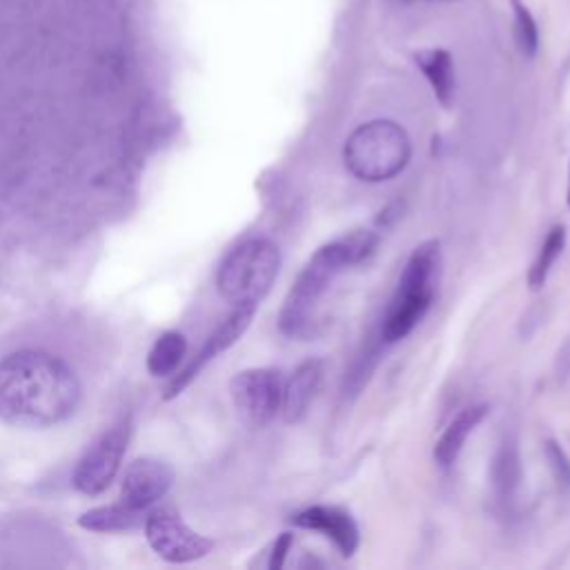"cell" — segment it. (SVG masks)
<instances>
[{"instance_id": "52a82bcc", "label": "cell", "mask_w": 570, "mask_h": 570, "mask_svg": "<svg viewBox=\"0 0 570 570\" xmlns=\"http://www.w3.org/2000/svg\"><path fill=\"white\" fill-rule=\"evenodd\" d=\"M145 534L151 550L169 563H189L203 559L214 541L191 530L176 512L154 510L145 519Z\"/></svg>"}, {"instance_id": "ba28073f", "label": "cell", "mask_w": 570, "mask_h": 570, "mask_svg": "<svg viewBox=\"0 0 570 570\" xmlns=\"http://www.w3.org/2000/svg\"><path fill=\"white\" fill-rule=\"evenodd\" d=\"M127 439H129V430L127 425H118L109 432H105L87 452L85 456L78 461L76 470H73V485L78 492L87 494V497H96L100 492H105L125 454L127 448Z\"/></svg>"}, {"instance_id": "7c38bea8", "label": "cell", "mask_w": 570, "mask_h": 570, "mask_svg": "<svg viewBox=\"0 0 570 570\" xmlns=\"http://www.w3.org/2000/svg\"><path fill=\"white\" fill-rule=\"evenodd\" d=\"M325 365L321 358H307L294 367L287 381H283L281 414L285 423H298L307 416L309 405L323 383Z\"/></svg>"}, {"instance_id": "d6986e66", "label": "cell", "mask_w": 570, "mask_h": 570, "mask_svg": "<svg viewBox=\"0 0 570 570\" xmlns=\"http://www.w3.org/2000/svg\"><path fill=\"white\" fill-rule=\"evenodd\" d=\"M512 18H514V40L523 56L532 58L539 49V29L534 16L521 0H512Z\"/></svg>"}, {"instance_id": "2e32d148", "label": "cell", "mask_w": 570, "mask_h": 570, "mask_svg": "<svg viewBox=\"0 0 570 570\" xmlns=\"http://www.w3.org/2000/svg\"><path fill=\"white\" fill-rule=\"evenodd\" d=\"M187 341L180 332H165L156 338L147 354V370L151 376H171L183 363Z\"/></svg>"}, {"instance_id": "9a60e30c", "label": "cell", "mask_w": 570, "mask_h": 570, "mask_svg": "<svg viewBox=\"0 0 570 570\" xmlns=\"http://www.w3.org/2000/svg\"><path fill=\"white\" fill-rule=\"evenodd\" d=\"M416 67L430 82L436 100L443 107L452 105L454 98V62L445 49H423L416 53Z\"/></svg>"}, {"instance_id": "603a6c76", "label": "cell", "mask_w": 570, "mask_h": 570, "mask_svg": "<svg viewBox=\"0 0 570 570\" xmlns=\"http://www.w3.org/2000/svg\"><path fill=\"white\" fill-rule=\"evenodd\" d=\"M403 2H414V0H403Z\"/></svg>"}, {"instance_id": "8992f818", "label": "cell", "mask_w": 570, "mask_h": 570, "mask_svg": "<svg viewBox=\"0 0 570 570\" xmlns=\"http://www.w3.org/2000/svg\"><path fill=\"white\" fill-rule=\"evenodd\" d=\"M229 394L238 416L252 428H263L281 412L283 376L276 367H249L229 381Z\"/></svg>"}, {"instance_id": "e0dca14e", "label": "cell", "mask_w": 570, "mask_h": 570, "mask_svg": "<svg viewBox=\"0 0 570 570\" xmlns=\"http://www.w3.org/2000/svg\"><path fill=\"white\" fill-rule=\"evenodd\" d=\"M563 247H566V227L563 225H554L548 232V236L543 238L541 249H539L532 267L528 269V285H530L532 292H537V289H541L546 285L548 274H550L552 265L557 263V258L561 256Z\"/></svg>"}, {"instance_id": "30bf717a", "label": "cell", "mask_w": 570, "mask_h": 570, "mask_svg": "<svg viewBox=\"0 0 570 570\" xmlns=\"http://www.w3.org/2000/svg\"><path fill=\"white\" fill-rule=\"evenodd\" d=\"M171 481L174 470L165 461L156 456H140L127 468L122 476V501L134 508L149 510L169 492Z\"/></svg>"}, {"instance_id": "7a4b0ae2", "label": "cell", "mask_w": 570, "mask_h": 570, "mask_svg": "<svg viewBox=\"0 0 570 570\" xmlns=\"http://www.w3.org/2000/svg\"><path fill=\"white\" fill-rule=\"evenodd\" d=\"M379 245V236L370 229H354L341 238L321 245L298 272L289 287L281 314L278 330L289 338H303L312 332L321 298L332 283L352 265L363 263Z\"/></svg>"}, {"instance_id": "44dd1931", "label": "cell", "mask_w": 570, "mask_h": 570, "mask_svg": "<svg viewBox=\"0 0 570 570\" xmlns=\"http://www.w3.org/2000/svg\"><path fill=\"white\" fill-rule=\"evenodd\" d=\"M292 541H294V537H292L289 532H283V534L274 541L272 552H269V561H267V566H269L272 570L283 568L285 557H287V552H289V548H292Z\"/></svg>"}, {"instance_id": "4fadbf2b", "label": "cell", "mask_w": 570, "mask_h": 570, "mask_svg": "<svg viewBox=\"0 0 570 570\" xmlns=\"http://www.w3.org/2000/svg\"><path fill=\"white\" fill-rule=\"evenodd\" d=\"M485 414H488V405L479 403V405L463 407V410L448 423V428L443 430V434H441L439 441L434 443V461H436L441 468H450V465L459 459V454H461V450H463V445H465L470 432H474V428L483 421Z\"/></svg>"}, {"instance_id": "6da1fadb", "label": "cell", "mask_w": 570, "mask_h": 570, "mask_svg": "<svg viewBox=\"0 0 570 570\" xmlns=\"http://www.w3.org/2000/svg\"><path fill=\"white\" fill-rule=\"evenodd\" d=\"M80 401L73 370L42 350H20L0 361V419L18 428L67 421Z\"/></svg>"}, {"instance_id": "ac0fdd59", "label": "cell", "mask_w": 570, "mask_h": 570, "mask_svg": "<svg viewBox=\"0 0 570 570\" xmlns=\"http://www.w3.org/2000/svg\"><path fill=\"white\" fill-rule=\"evenodd\" d=\"M521 479V468H519V456L514 445H503L492 463V485L494 492L501 501H510L517 485Z\"/></svg>"}, {"instance_id": "5b68a950", "label": "cell", "mask_w": 570, "mask_h": 570, "mask_svg": "<svg viewBox=\"0 0 570 570\" xmlns=\"http://www.w3.org/2000/svg\"><path fill=\"white\" fill-rule=\"evenodd\" d=\"M281 269L278 245L269 238L238 243L218 265V294L232 305H258L272 289Z\"/></svg>"}, {"instance_id": "8fae6325", "label": "cell", "mask_w": 570, "mask_h": 570, "mask_svg": "<svg viewBox=\"0 0 570 570\" xmlns=\"http://www.w3.org/2000/svg\"><path fill=\"white\" fill-rule=\"evenodd\" d=\"M296 528L314 530L327 537L343 557H352L358 550L361 534L352 514L336 505H309L292 517Z\"/></svg>"}, {"instance_id": "7402d4cb", "label": "cell", "mask_w": 570, "mask_h": 570, "mask_svg": "<svg viewBox=\"0 0 570 570\" xmlns=\"http://www.w3.org/2000/svg\"><path fill=\"white\" fill-rule=\"evenodd\" d=\"M566 200H568V207H570V167H568V191H566Z\"/></svg>"}, {"instance_id": "5bb4252c", "label": "cell", "mask_w": 570, "mask_h": 570, "mask_svg": "<svg viewBox=\"0 0 570 570\" xmlns=\"http://www.w3.org/2000/svg\"><path fill=\"white\" fill-rule=\"evenodd\" d=\"M149 510L134 508L129 503H111V505H100L89 512H85L78 523L87 530L94 532H129L140 525H145Z\"/></svg>"}, {"instance_id": "ffe728a7", "label": "cell", "mask_w": 570, "mask_h": 570, "mask_svg": "<svg viewBox=\"0 0 570 570\" xmlns=\"http://www.w3.org/2000/svg\"><path fill=\"white\" fill-rule=\"evenodd\" d=\"M543 452L559 490H570V459L563 448L557 441H546Z\"/></svg>"}, {"instance_id": "9c48e42d", "label": "cell", "mask_w": 570, "mask_h": 570, "mask_svg": "<svg viewBox=\"0 0 570 570\" xmlns=\"http://www.w3.org/2000/svg\"><path fill=\"white\" fill-rule=\"evenodd\" d=\"M256 307L258 305H234V309L229 312V316L216 327V332L209 334V338L205 341V345L200 347V352L194 356V361L178 374L174 376V381L167 385V392H165V399H171L176 394H180L196 376L198 372L209 363L214 361L218 354H223L225 350H229L243 334L245 330L249 327L254 314H256Z\"/></svg>"}, {"instance_id": "277c9868", "label": "cell", "mask_w": 570, "mask_h": 570, "mask_svg": "<svg viewBox=\"0 0 570 570\" xmlns=\"http://www.w3.org/2000/svg\"><path fill=\"white\" fill-rule=\"evenodd\" d=\"M412 156L407 131L387 118L358 125L343 145L347 171L365 183H383L399 176Z\"/></svg>"}, {"instance_id": "3957f363", "label": "cell", "mask_w": 570, "mask_h": 570, "mask_svg": "<svg viewBox=\"0 0 570 570\" xmlns=\"http://www.w3.org/2000/svg\"><path fill=\"white\" fill-rule=\"evenodd\" d=\"M441 278V245L430 238L414 247L403 265L394 296L381 323V341L396 343L405 338L432 305Z\"/></svg>"}]
</instances>
